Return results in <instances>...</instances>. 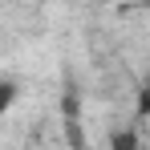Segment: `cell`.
Listing matches in <instances>:
<instances>
[{"mask_svg": "<svg viewBox=\"0 0 150 150\" xmlns=\"http://www.w3.org/2000/svg\"><path fill=\"white\" fill-rule=\"evenodd\" d=\"M16 98H21V85L4 77V81H0V118H4V114H8V110L16 105Z\"/></svg>", "mask_w": 150, "mask_h": 150, "instance_id": "cell-1", "label": "cell"}]
</instances>
